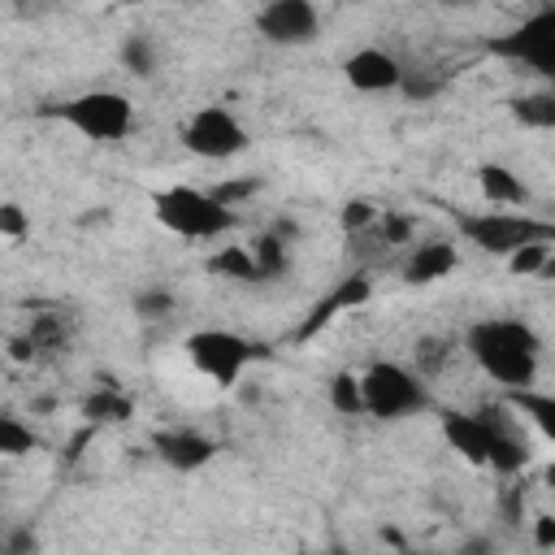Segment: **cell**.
Masks as SVG:
<instances>
[{
  "label": "cell",
  "instance_id": "cell-14",
  "mask_svg": "<svg viewBox=\"0 0 555 555\" xmlns=\"http://www.w3.org/2000/svg\"><path fill=\"white\" fill-rule=\"evenodd\" d=\"M26 338L35 347V364H52L74 343V317L69 312H56V308H39L30 317V325H26Z\"/></svg>",
  "mask_w": 555,
  "mask_h": 555
},
{
  "label": "cell",
  "instance_id": "cell-18",
  "mask_svg": "<svg viewBox=\"0 0 555 555\" xmlns=\"http://www.w3.org/2000/svg\"><path fill=\"white\" fill-rule=\"evenodd\" d=\"M130 399L108 382V386H100V390H91L87 399H82V416L91 421V425H121V421H130Z\"/></svg>",
  "mask_w": 555,
  "mask_h": 555
},
{
  "label": "cell",
  "instance_id": "cell-36",
  "mask_svg": "<svg viewBox=\"0 0 555 555\" xmlns=\"http://www.w3.org/2000/svg\"><path fill=\"white\" fill-rule=\"evenodd\" d=\"M546 486H551V490H555V464H551V468H546Z\"/></svg>",
  "mask_w": 555,
  "mask_h": 555
},
{
  "label": "cell",
  "instance_id": "cell-30",
  "mask_svg": "<svg viewBox=\"0 0 555 555\" xmlns=\"http://www.w3.org/2000/svg\"><path fill=\"white\" fill-rule=\"evenodd\" d=\"M26 230H30V221H26V212H22V204H13V199H4L0 204V234L4 238H26Z\"/></svg>",
  "mask_w": 555,
  "mask_h": 555
},
{
  "label": "cell",
  "instance_id": "cell-16",
  "mask_svg": "<svg viewBox=\"0 0 555 555\" xmlns=\"http://www.w3.org/2000/svg\"><path fill=\"white\" fill-rule=\"evenodd\" d=\"M477 186H481V195H486L494 208H520V204H529V186L520 182V173H512V169L499 165V160L477 165Z\"/></svg>",
  "mask_w": 555,
  "mask_h": 555
},
{
  "label": "cell",
  "instance_id": "cell-24",
  "mask_svg": "<svg viewBox=\"0 0 555 555\" xmlns=\"http://www.w3.org/2000/svg\"><path fill=\"white\" fill-rule=\"evenodd\" d=\"M382 212H386V208H377L373 199H347V204L338 208V225H343L347 238H360V234H369V230L382 221Z\"/></svg>",
  "mask_w": 555,
  "mask_h": 555
},
{
  "label": "cell",
  "instance_id": "cell-4",
  "mask_svg": "<svg viewBox=\"0 0 555 555\" xmlns=\"http://www.w3.org/2000/svg\"><path fill=\"white\" fill-rule=\"evenodd\" d=\"M152 217L169 230V234H178V238H221V234H230L234 225H238V212L234 208H225L212 191H199V186H160V191H152Z\"/></svg>",
  "mask_w": 555,
  "mask_h": 555
},
{
  "label": "cell",
  "instance_id": "cell-7",
  "mask_svg": "<svg viewBox=\"0 0 555 555\" xmlns=\"http://www.w3.org/2000/svg\"><path fill=\"white\" fill-rule=\"evenodd\" d=\"M182 351H186L191 369L199 377H208L212 386H221V390H230L247 373V364L269 356V347H260V343H251L234 330H195V334L182 338Z\"/></svg>",
  "mask_w": 555,
  "mask_h": 555
},
{
  "label": "cell",
  "instance_id": "cell-3",
  "mask_svg": "<svg viewBox=\"0 0 555 555\" xmlns=\"http://www.w3.org/2000/svg\"><path fill=\"white\" fill-rule=\"evenodd\" d=\"M455 230L464 234V243H473L477 251L486 256H516L533 243H546L555 247V221L546 217H533V212H520V208H460L455 212Z\"/></svg>",
  "mask_w": 555,
  "mask_h": 555
},
{
  "label": "cell",
  "instance_id": "cell-11",
  "mask_svg": "<svg viewBox=\"0 0 555 555\" xmlns=\"http://www.w3.org/2000/svg\"><path fill=\"white\" fill-rule=\"evenodd\" d=\"M343 78H347V87L360 91V95H382V91L408 87L403 61H399L395 52H386V48H360V52H351V56L343 61Z\"/></svg>",
  "mask_w": 555,
  "mask_h": 555
},
{
  "label": "cell",
  "instance_id": "cell-23",
  "mask_svg": "<svg viewBox=\"0 0 555 555\" xmlns=\"http://www.w3.org/2000/svg\"><path fill=\"white\" fill-rule=\"evenodd\" d=\"M121 65L134 74V78H152L156 74V43H152V35H126L121 39Z\"/></svg>",
  "mask_w": 555,
  "mask_h": 555
},
{
  "label": "cell",
  "instance_id": "cell-5",
  "mask_svg": "<svg viewBox=\"0 0 555 555\" xmlns=\"http://www.w3.org/2000/svg\"><path fill=\"white\" fill-rule=\"evenodd\" d=\"M43 117L65 121L69 130H78L91 143H121L134 130V104H130V95L108 91V87L78 91V95L61 100V104H48Z\"/></svg>",
  "mask_w": 555,
  "mask_h": 555
},
{
  "label": "cell",
  "instance_id": "cell-15",
  "mask_svg": "<svg viewBox=\"0 0 555 555\" xmlns=\"http://www.w3.org/2000/svg\"><path fill=\"white\" fill-rule=\"evenodd\" d=\"M460 264V251H455V243H447V238H434V243H421V247H412V256L403 260V282L408 286H429V282H438V278H451V269Z\"/></svg>",
  "mask_w": 555,
  "mask_h": 555
},
{
  "label": "cell",
  "instance_id": "cell-10",
  "mask_svg": "<svg viewBox=\"0 0 555 555\" xmlns=\"http://www.w3.org/2000/svg\"><path fill=\"white\" fill-rule=\"evenodd\" d=\"M256 30L278 48H304L321 35V13L308 0H269L256 13Z\"/></svg>",
  "mask_w": 555,
  "mask_h": 555
},
{
  "label": "cell",
  "instance_id": "cell-20",
  "mask_svg": "<svg viewBox=\"0 0 555 555\" xmlns=\"http://www.w3.org/2000/svg\"><path fill=\"white\" fill-rule=\"evenodd\" d=\"M251 256H256V269H260V282H273V278H282L286 269H291V243L286 238H278V234H256L251 243Z\"/></svg>",
  "mask_w": 555,
  "mask_h": 555
},
{
  "label": "cell",
  "instance_id": "cell-12",
  "mask_svg": "<svg viewBox=\"0 0 555 555\" xmlns=\"http://www.w3.org/2000/svg\"><path fill=\"white\" fill-rule=\"evenodd\" d=\"M369 295H373V282H369V273H347L330 295H321L308 312H304V321L295 325V343H308V338H317L338 312H351V308H360V304H369Z\"/></svg>",
  "mask_w": 555,
  "mask_h": 555
},
{
  "label": "cell",
  "instance_id": "cell-9",
  "mask_svg": "<svg viewBox=\"0 0 555 555\" xmlns=\"http://www.w3.org/2000/svg\"><path fill=\"white\" fill-rule=\"evenodd\" d=\"M178 139H182V147L191 152V156H199V160H234L238 152H247V126L230 113V108H221V104H204V108H195L182 126H178Z\"/></svg>",
  "mask_w": 555,
  "mask_h": 555
},
{
  "label": "cell",
  "instance_id": "cell-26",
  "mask_svg": "<svg viewBox=\"0 0 555 555\" xmlns=\"http://www.w3.org/2000/svg\"><path fill=\"white\" fill-rule=\"evenodd\" d=\"M447 360H451V338H442V334H425V338H416V373H421V377L442 373Z\"/></svg>",
  "mask_w": 555,
  "mask_h": 555
},
{
  "label": "cell",
  "instance_id": "cell-22",
  "mask_svg": "<svg viewBox=\"0 0 555 555\" xmlns=\"http://www.w3.org/2000/svg\"><path fill=\"white\" fill-rule=\"evenodd\" d=\"M330 408H334L338 416H360V412H364L360 373H347V369H338V373L330 377Z\"/></svg>",
  "mask_w": 555,
  "mask_h": 555
},
{
  "label": "cell",
  "instance_id": "cell-8",
  "mask_svg": "<svg viewBox=\"0 0 555 555\" xmlns=\"http://www.w3.org/2000/svg\"><path fill=\"white\" fill-rule=\"evenodd\" d=\"M486 52L525 65L542 78H555V4H542L529 17H520V26H512L507 35H494Z\"/></svg>",
  "mask_w": 555,
  "mask_h": 555
},
{
  "label": "cell",
  "instance_id": "cell-33",
  "mask_svg": "<svg viewBox=\"0 0 555 555\" xmlns=\"http://www.w3.org/2000/svg\"><path fill=\"white\" fill-rule=\"evenodd\" d=\"M533 542L542 551H555V516H533Z\"/></svg>",
  "mask_w": 555,
  "mask_h": 555
},
{
  "label": "cell",
  "instance_id": "cell-37",
  "mask_svg": "<svg viewBox=\"0 0 555 555\" xmlns=\"http://www.w3.org/2000/svg\"><path fill=\"white\" fill-rule=\"evenodd\" d=\"M317 555H347V551H317Z\"/></svg>",
  "mask_w": 555,
  "mask_h": 555
},
{
  "label": "cell",
  "instance_id": "cell-2",
  "mask_svg": "<svg viewBox=\"0 0 555 555\" xmlns=\"http://www.w3.org/2000/svg\"><path fill=\"white\" fill-rule=\"evenodd\" d=\"M507 412H499V408H481V412L447 408V412H438V429L451 442V451L464 455L468 464L490 468L499 477H516L529 464V447L516 429V416H507Z\"/></svg>",
  "mask_w": 555,
  "mask_h": 555
},
{
  "label": "cell",
  "instance_id": "cell-1",
  "mask_svg": "<svg viewBox=\"0 0 555 555\" xmlns=\"http://www.w3.org/2000/svg\"><path fill=\"white\" fill-rule=\"evenodd\" d=\"M464 351L473 356V364L499 382L507 395L516 390H533L538 382V364H542V338L529 321L520 317H481L464 330Z\"/></svg>",
  "mask_w": 555,
  "mask_h": 555
},
{
  "label": "cell",
  "instance_id": "cell-29",
  "mask_svg": "<svg viewBox=\"0 0 555 555\" xmlns=\"http://www.w3.org/2000/svg\"><path fill=\"white\" fill-rule=\"evenodd\" d=\"M0 555H39V533H35L30 525H13V529L4 533Z\"/></svg>",
  "mask_w": 555,
  "mask_h": 555
},
{
  "label": "cell",
  "instance_id": "cell-32",
  "mask_svg": "<svg viewBox=\"0 0 555 555\" xmlns=\"http://www.w3.org/2000/svg\"><path fill=\"white\" fill-rule=\"evenodd\" d=\"M9 360H17V364H35V347H30L26 330H22V334H9Z\"/></svg>",
  "mask_w": 555,
  "mask_h": 555
},
{
  "label": "cell",
  "instance_id": "cell-27",
  "mask_svg": "<svg viewBox=\"0 0 555 555\" xmlns=\"http://www.w3.org/2000/svg\"><path fill=\"white\" fill-rule=\"evenodd\" d=\"M551 260H555V247H546V243H533V247H525V251L507 256V269H512L516 278H542Z\"/></svg>",
  "mask_w": 555,
  "mask_h": 555
},
{
  "label": "cell",
  "instance_id": "cell-28",
  "mask_svg": "<svg viewBox=\"0 0 555 555\" xmlns=\"http://www.w3.org/2000/svg\"><path fill=\"white\" fill-rule=\"evenodd\" d=\"M173 291L169 286H143L139 295H134V312L143 317V321H160V317H169L173 312Z\"/></svg>",
  "mask_w": 555,
  "mask_h": 555
},
{
  "label": "cell",
  "instance_id": "cell-13",
  "mask_svg": "<svg viewBox=\"0 0 555 555\" xmlns=\"http://www.w3.org/2000/svg\"><path fill=\"white\" fill-rule=\"evenodd\" d=\"M152 451L173 473H199V468L212 464L217 442L208 434H199V429H156L152 434Z\"/></svg>",
  "mask_w": 555,
  "mask_h": 555
},
{
  "label": "cell",
  "instance_id": "cell-34",
  "mask_svg": "<svg viewBox=\"0 0 555 555\" xmlns=\"http://www.w3.org/2000/svg\"><path fill=\"white\" fill-rule=\"evenodd\" d=\"M455 555H494V542H490L486 533H473L468 542H460V546H455Z\"/></svg>",
  "mask_w": 555,
  "mask_h": 555
},
{
  "label": "cell",
  "instance_id": "cell-25",
  "mask_svg": "<svg viewBox=\"0 0 555 555\" xmlns=\"http://www.w3.org/2000/svg\"><path fill=\"white\" fill-rule=\"evenodd\" d=\"M35 447H39L35 429H30V425H22V416L4 412V416H0V455L17 460V455H30Z\"/></svg>",
  "mask_w": 555,
  "mask_h": 555
},
{
  "label": "cell",
  "instance_id": "cell-17",
  "mask_svg": "<svg viewBox=\"0 0 555 555\" xmlns=\"http://www.w3.org/2000/svg\"><path fill=\"white\" fill-rule=\"evenodd\" d=\"M507 408L520 421H529L546 442H555V395H546V390H516V395H507Z\"/></svg>",
  "mask_w": 555,
  "mask_h": 555
},
{
  "label": "cell",
  "instance_id": "cell-21",
  "mask_svg": "<svg viewBox=\"0 0 555 555\" xmlns=\"http://www.w3.org/2000/svg\"><path fill=\"white\" fill-rule=\"evenodd\" d=\"M512 117L529 130H555V91H529L512 100Z\"/></svg>",
  "mask_w": 555,
  "mask_h": 555
},
{
  "label": "cell",
  "instance_id": "cell-19",
  "mask_svg": "<svg viewBox=\"0 0 555 555\" xmlns=\"http://www.w3.org/2000/svg\"><path fill=\"white\" fill-rule=\"evenodd\" d=\"M208 269H212L217 278H230V282H260L256 256H251V247H243V243H225L221 251H212V256H208Z\"/></svg>",
  "mask_w": 555,
  "mask_h": 555
},
{
  "label": "cell",
  "instance_id": "cell-6",
  "mask_svg": "<svg viewBox=\"0 0 555 555\" xmlns=\"http://www.w3.org/2000/svg\"><path fill=\"white\" fill-rule=\"evenodd\" d=\"M360 390H364V416L373 421H403L434 403L421 373L399 360H373L360 373Z\"/></svg>",
  "mask_w": 555,
  "mask_h": 555
},
{
  "label": "cell",
  "instance_id": "cell-35",
  "mask_svg": "<svg viewBox=\"0 0 555 555\" xmlns=\"http://www.w3.org/2000/svg\"><path fill=\"white\" fill-rule=\"evenodd\" d=\"M520 507H525V490H520V486H512V490H507V499H503V516H507V520H520Z\"/></svg>",
  "mask_w": 555,
  "mask_h": 555
},
{
  "label": "cell",
  "instance_id": "cell-31",
  "mask_svg": "<svg viewBox=\"0 0 555 555\" xmlns=\"http://www.w3.org/2000/svg\"><path fill=\"white\" fill-rule=\"evenodd\" d=\"M260 191V182L256 178H247V182H221V186H212V195L225 204V208H238L247 195H256Z\"/></svg>",
  "mask_w": 555,
  "mask_h": 555
}]
</instances>
